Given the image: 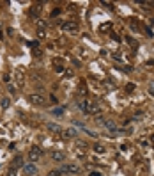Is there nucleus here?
Wrapping results in <instances>:
<instances>
[{
    "label": "nucleus",
    "instance_id": "nucleus-21",
    "mask_svg": "<svg viewBox=\"0 0 154 176\" xmlns=\"http://www.w3.org/2000/svg\"><path fill=\"white\" fill-rule=\"evenodd\" d=\"M126 91H129V93L135 91V84H128V85H126Z\"/></svg>",
    "mask_w": 154,
    "mask_h": 176
},
{
    "label": "nucleus",
    "instance_id": "nucleus-17",
    "mask_svg": "<svg viewBox=\"0 0 154 176\" xmlns=\"http://www.w3.org/2000/svg\"><path fill=\"white\" fill-rule=\"evenodd\" d=\"M0 105H2V108H7L11 105V100L9 98H2V100H0Z\"/></svg>",
    "mask_w": 154,
    "mask_h": 176
},
{
    "label": "nucleus",
    "instance_id": "nucleus-1",
    "mask_svg": "<svg viewBox=\"0 0 154 176\" xmlns=\"http://www.w3.org/2000/svg\"><path fill=\"white\" fill-rule=\"evenodd\" d=\"M59 172L62 174V172H68V174H76V172H80V165H75V164H64V165H60L59 167Z\"/></svg>",
    "mask_w": 154,
    "mask_h": 176
},
{
    "label": "nucleus",
    "instance_id": "nucleus-4",
    "mask_svg": "<svg viewBox=\"0 0 154 176\" xmlns=\"http://www.w3.org/2000/svg\"><path fill=\"white\" fill-rule=\"evenodd\" d=\"M41 157H43V149H41V148H37V146H36V148H32V149L29 151V160H30V162H37Z\"/></svg>",
    "mask_w": 154,
    "mask_h": 176
},
{
    "label": "nucleus",
    "instance_id": "nucleus-15",
    "mask_svg": "<svg viewBox=\"0 0 154 176\" xmlns=\"http://www.w3.org/2000/svg\"><path fill=\"white\" fill-rule=\"evenodd\" d=\"M76 148H80V151H87V142H83V141H76Z\"/></svg>",
    "mask_w": 154,
    "mask_h": 176
},
{
    "label": "nucleus",
    "instance_id": "nucleus-8",
    "mask_svg": "<svg viewBox=\"0 0 154 176\" xmlns=\"http://www.w3.org/2000/svg\"><path fill=\"white\" fill-rule=\"evenodd\" d=\"M76 103H78V108H80L82 112H87V108H89V105H91V103L87 101L85 98H78V101H76Z\"/></svg>",
    "mask_w": 154,
    "mask_h": 176
},
{
    "label": "nucleus",
    "instance_id": "nucleus-27",
    "mask_svg": "<svg viewBox=\"0 0 154 176\" xmlns=\"http://www.w3.org/2000/svg\"><path fill=\"white\" fill-rule=\"evenodd\" d=\"M7 176H16V174H14L13 171H9V174H7Z\"/></svg>",
    "mask_w": 154,
    "mask_h": 176
},
{
    "label": "nucleus",
    "instance_id": "nucleus-14",
    "mask_svg": "<svg viewBox=\"0 0 154 176\" xmlns=\"http://www.w3.org/2000/svg\"><path fill=\"white\" fill-rule=\"evenodd\" d=\"M39 13H41V6H34L32 9H30V16H39Z\"/></svg>",
    "mask_w": 154,
    "mask_h": 176
},
{
    "label": "nucleus",
    "instance_id": "nucleus-6",
    "mask_svg": "<svg viewBox=\"0 0 154 176\" xmlns=\"http://www.w3.org/2000/svg\"><path fill=\"white\" fill-rule=\"evenodd\" d=\"M52 160L53 162H64L66 160V153H62V151H52Z\"/></svg>",
    "mask_w": 154,
    "mask_h": 176
},
{
    "label": "nucleus",
    "instance_id": "nucleus-28",
    "mask_svg": "<svg viewBox=\"0 0 154 176\" xmlns=\"http://www.w3.org/2000/svg\"><path fill=\"white\" fill-rule=\"evenodd\" d=\"M151 141H152V142H154V135H151Z\"/></svg>",
    "mask_w": 154,
    "mask_h": 176
},
{
    "label": "nucleus",
    "instance_id": "nucleus-22",
    "mask_svg": "<svg viewBox=\"0 0 154 176\" xmlns=\"http://www.w3.org/2000/svg\"><path fill=\"white\" fill-rule=\"evenodd\" d=\"M59 14H60V7H57V9H53V11H52V16H53V18H55V16H59Z\"/></svg>",
    "mask_w": 154,
    "mask_h": 176
},
{
    "label": "nucleus",
    "instance_id": "nucleus-3",
    "mask_svg": "<svg viewBox=\"0 0 154 176\" xmlns=\"http://www.w3.org/2000/svg\"><path fill=\"white\" fill-rule=\"evenodd\" d=\"M60 27L66 32H78V23H76V21H62Z\"/></svg>",
    "mask_w": 154,
    "mask_h": 176
},
{
    "label": "nucleus",
    "instance_id": "nucleus-23",
    "mask_svg": "<svg viewBox=\"0 0 154 176\" xmlns=\"http://www.w3.org/2000/svg\"><path fill=\"white\" fill-rule=\"evenodd\" d=\"M110 36H112V39H115V41H121V37L115 34V32H112V34H110Z\"/></svg>",
    "mask_w": 154,
    "mask_h": 176
},
{
    "label": "nucleus",
    "instance_id": "nucleus-11",
    "mask_svg": "<svg viewBox=\"0 0 154 176\" xmlns=\"http://www.w3.org/2000/svg\"><path fill=\"white\" fill-rule=\"evenodd\" d=\"M105 126H106L110 132H117V125H115L114 121H108V119H106V121H105Z\"/></svg>",
    "mask_w": 154,
    "mask_h": 176
},
{
    "label": "nucleus",
    "instance_id": "nucleus-10",
    "mask_svg": "<svg viewBox=\"0 0 154 176\" xmlns=\"http://www.w3.org/2000/svg\"><path fill=\"white\" fill-rule=\"evenodd\" d=\"M87 112H89V114H98V112H101V108H99V105L91 103V105H89V108H87Z\"/></svg>",
    "mask_w": 154,
    "mask_h": 176
},
{
    "label": "nucleus",
    "instance_id": "nucleus-9",
    "mask_svg": "<svg viewBox=\"0 0 154 176\" xmlns=\"http://www.w3.org/2000/svg\"><path fill=\"white\" fill-rule=\"evenodd\" d=\"M62 135H64L66 139H73V137H76L78 134H76V130H75V128H66V130L62 132Z\"/></svg>",
    "mask_w": 154,
    "mask_h": 176
},
{
    "label": "nucleus",
    "instance_id": "nucleus-20",
    "mask_svg": "<svg viewBox=\"0 0 154 176\" xmlns=\"http://www.w3.org/2000/svg\"><path fill=\"white\" fill-rule=\"evenodd\" d=\"M105 121H106L105 118H101V116H96V123H98V125H105Z\"/></svg>",
    "mask_w": 154,
    "mask_h": 176
},
{
    "label": "nucleus",
    "instance_id": "nucleus-29",
    "mask_svg": "<svg viewBox=\"0 0 154 176\" xmlns=\"http://www.w3.org/2000/svg\"><path fill=\"white\" fill-rule=\"evenodd\" d=\"M68 176H71V174H68Z\"/></svg>",
    "mask_w": 154,
    "mask_h": 176
},
{
    "label": "nucleus",
    "instance_id": "nucleus-18",
    "mask_svg": "<svg viewBox=\"0 0 154 176\" xmlns=\"http://www.w3.org/2000/svg\"><path fill=\"white\" fill-rule=\"evenodd\" d=\"M94 151L101 155V153H105V146L103 144H94Z\"/></svg>",
    "mask_w": 154,
    "mask_h": 176
},
{
    "label": "nucleus",
    "instance_id": "nucleus-26",
    "mask_svg": "<svg viewBox=\"0 0 154 176\" xmlns=\"http://www.w3.org/2000/svg\"><path fill=\"white\" fill-rule=\"evenodd\" d=\"M91 176H101V174H99V172H92Z\"/></svg>",
    "mask_w": 154,
    "mask_h": 176
},
{
    "label": "nucleus",
    "instance_id": "nucleus-12",
    "mask_svg": "<svg viewBox=\"0 0 154 176\" xmlns=\"http://www.w3.org/2000/svg\"><path fill=\"white\" fill-rule=\"evenodd\" d=\"M21 162H23V157H21V155H18L14 160H13V169H16V167H20V165H23V164H21Z\"/></svg>",
    "mask_w": 154,
    "mask_h": 176
},
{
    "label": "nucleus",
    "instance_id": "nucleus-7",
    "mask_svg": "<svg viewBox=\"0 0 154 176\" xmlns=\"http://www.w3.org/2000/svg\"><path fill=\"white\" fill-rule=\"evenodd\" d=\"M23 171H25L27 176H34V174L37 172V169H36L34 164H25V165H23Z\"/></svg>",
    "mask_w": 154,
    "mask_h": 176
},
{
    "label": "nucleus",
    "instance_id": "nucleus-2",
    "mask_svg": "<svg viewBox=\"0 0 154 176\" xmlns=\"http://www.w3.org/2000/svg\"><path fill=\"white\" fill-rule=\"evenodd\" d=\"M29 101L34 103V105H43L45 103V96H43V93H30L29 94Z\"/></svg>",
    "mask_w": 154,
    "mask_h": 176
},
{
    "label": "nucleus",
    "instance_id": "nucleus-5",
    "mask_svg": "<svg viewBox=\"0 0 154 176\" xmlns=\"http://www.w3.org/2000/svg\"><path fill=\"white\" fill-rule=\"evenodd\" d=\"M46 128L52 132V134H55V135H59V134H62V132H64V128L60 125H57V123H48Z\"/></svg>",
    "mask_w": 154,
    "mask_h": 176
},
{
    "label": "nucleus",
    "instance_id": "nucleus-19",
    "mask_svg": "<svg viewBox=\"0 0 154 176\" xmlns=\"http://www.w3.org/2000/svg\"><path fill=\"white\" fill-rule=\"evenodd\" d=\"M52 114H55V116H60V114H64V108H53V111H52Z\"/></svg>",
    "mask_w": 154,
    "mask_h": 176
},
{
    "label": "nucleus",
    "instance_id": "nucleus-13",
    "mask_svg": "<svg viewBox=\"0 0 154 176\" xmlns=\"http://www.w3.org/2000/svg\"><path fill=\"white\" fill-rule=\"evenodd\" d=\"M110 29H112V21H106V23H103L99 27V32H108Z\"/></svg>",
    "mask_w": 154,
    "mask_h": 176
},
{
    "label": "nucleus",
    "instance_id": "nucleus-25",
    "mask_svg": "<svg viewBox=\"0 0 154 176\" xmlns=\"http://www.w3.org/2000/svg\"><path fill=\"white\" fill-rule=\"evenodd\" d=\"M55 71H57V73H62L64 68H62V66H55Z\"/></svg>",
    "mask_w": 154,
    "mask_h": 176
},
{
    "label": "nucleus",
    "instance_id": "nucleus-16",
    "mask_svg": "<svg viewBox=\"0 0 154 176\" xmlns=\"http://www.w3.org/2000/svg\"><path fill=\"white\" fill-rule=\"evenodd\" d=\"M138 6L144 7V9H152L154 7V2H138Z\"/></svg>",
    "mask_w": 154,
    "mask_h": 176
},
{
    "label": "nucleus",
    "instance_id": "nucleus-24",
    "mask_svg": "<svg viewBox=\"0 0 154 176\" xmlns=\"http://www.w3.org/2000/svg\"><path fill=\"white\" fill-rule=\"evenodd\" d=\"M48 176H60V172H59V169H57V171H52Z\"/></svg>",
    "mask_w": 154,
    "mask_h": 176
}]
</instances>
